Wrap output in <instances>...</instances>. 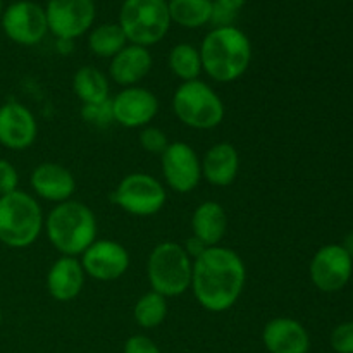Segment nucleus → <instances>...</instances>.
Here are the masks:
<instances>
[{"mask_svg": "<svg viewBox=\"0 0 353 353\" xmlns=\"http://www.w3.org/2000/svg\"><path fill=\"white\" fill-rule=\"evenodd\" d=\"M121 30L126 40L140 47L159 43L168 34L171 16L165 0H124L119 10Z\"/></svg>", "mask_w": 353, "mask_h": 353, "instance_id": "obj_7", "label": "nucleus"}, {"mask_svg": "<svg viewBox=\"0 0 353 353\" xmlns=\"http://www.w3.org/2000/svg\"><path fill=\"white\" fill-rule=\"evenodd\" d=\"M45 217L37 199L16 192L0 196V243L9 248H28L38 240Z\"/></svg>", "mask_w": 353, "mask_h": 353, "instance_id": "obj_4", "label": "nucleus"}, {"mask_svg": "<svg viewBox=\"0 0 353 353\" xmlns=\"http://www.w3.org/2000/svg\"><path fill=\"white\" fill-rule=\"evenodd\" d=\"M205 245L202 243V241L200 240H196L195 236H192L190 238L188 241H186V245H185V250H186V254L190 255V257H192V261H195L196 257H199L200 254H202L203 250H205Z\"/></svg>", "mask_w": 353, "mask_h": 353, "instance_id": "obj_32", "label": "nucleus"}, {"mask_svg": "<svg viewBox=\"0 0 353 353\" xmlns=\"http://www.w3.org/2000/svg\"><path fill=\"white\" fill-rule=\"evenodd\" d=\"M133 317L143 330H154L161 326L168 317V299L155 292H147L134 303Z\"/></svg>", "mask_w": 353, "mask_h": 353, "instance_id": "obj_26", "label": "nucleus"}, {"mask_svg": "<svg viewBox=\"0 0 353 353\" xmlns=\"http://www.w3.org/2000/svg\"><path fill=\"white\" fill-rule=\"evenodd\" d=\"M172 110L185 126L200 131L214 130L226 116L221 97L202 79L185 81L176 88Z\"/></svg>", "mask_w": 353, "mask_h": 353, "instance_id": "obj_6", "label": "nucleus"}, {"mask_svg": "<svg viewBox=\"0 0 353 353\" xmlns=\"http://www.w3.org/2000/svg\"><path fill=\"white\" fill-rule=\"evenodd\" d=\"M168 7L171 23L190 30L210 23L212 16V0H169Z\"/></svg>", "mask_w": 353, "mask_h": 353, "instance_id": "obj_23", "label": "nucleus"}, {"mask_svg": "<svg viewBox=\"0 0 353 353\" xmlns=\"http://www.w3.org/2000/svg\"><path fill=\"white\" fill-rule=\"evenodd\" d=\"M85 271L78 257L62 255L52 264L47 274V292L57 302H71L81 293Z\"/></svg>", "mask_w": 353, "mask_h": 353, "instance_id": "obj_18", "label": "nucleus"}, {"mask_svg": "<svg viewBox=\"0 0 353 353\" xmlns=\"http://www.w3.org/2000/svg\"><path fill=\"white\" fill-rule=\"evenodd\" d=\"M93 0H48L45 7L48 31L57 40H74L92 28L95 21Z\"/></svg>", "mask_w": 353, "mask_h": 353, "instance_id": "obj_10", "label": "nucleus"}, {"mask_svg": "<svg viewBox=\"0 0 353 353\" xmlns=\"http://www.w3.org/2000/svg\"><path fill=\"white\" fill-rule=\"evenodd\" d=\"M112 102L114 123L137 130L148 126L159 112V99L154 92L143 86H128L117 93Z\"/></svg>", "mask_w": 353, "mask_h": 353, "instance_id": "obj_14", "label": "nucleus"}, {"mask_svg": "<svg viewBox=\"0 0 353 353\" xmlns=\"http://www.w3.org/2000/svg\"><path fill=\"white\" fill-rule=\"evenodd\" d=\"M124 353H161V348L157 347L152 338L145 334H134L130 336L124 343Z\"/></svg>", "mask_w": 353, "mask_h": 353, "instance_id": "obj_31", "label": "nucleus"}, {"mask_svg": "<svg viewBox=\"0 0 353 353\" xmlns=\"http://www.w3.org/2000/svg\"><path fill=\"white\" fill-rule=\"evenodd\" d=\"M72 92L83 105L109 100L110 86L107 76L93 65H83L72 76Z\"/></svg>", "mask_w": 353, "mask_h": 353, "instance_id": "obj_22", "label": "nucleus"}, {"mask_svg": "<svg viewBox=\"0 0 353 353\" xmlns=\"http://www.w3.org/2000/svg\"><path fill=\"white\" fill-rule=\"evenodd\" d=\"M169 69L176 78L185 81H193L199 79L202 69V57H200V50L190 43H178L176 47L171 48L168 59Z\"/></svg>", "mask_w": 353, "mask_h": 353, "instance_id": "obj_25", "label": "nucleus"}, {"mask_svg": "<svg viewBox=\"0 0 353 353\" xmlns=\"http://www.w3.org/2000/svg\"><path fill=\"white\" fill-rule=\"evenodd\" d=\"M19 185V172L7 159H0V196L16 192Z\"/></svg>", "mask_w": 353, "mask_h": 353, "instance_id": "obj_30", "label": "nucleus"}, {"mask_svg": "<svg viewBox=\"0 0 353 353\" xmlns=\"http://www.w3.org/2000/svg\"><path fill=\"white\" fill-rule=\"evenodd\" d=\"M238 171H240V154L236 147L228 141L212 145L203 155L202 178H205V181L212 186L224 188L233 185Z\"/></svg>", "mask_w": 353, "mask_h": 353, "instance_id": "obj_20", "label": "nucleus"}, {"mask_svg": "<svg viewBox=\"0 0 353 353\" xmlns=\"http://www.w3.org/2000/svg\"><path fill=\"white\" fill-rule=\"evenodd\" d=\"M0 23L7 38L23 47L40 43L48 31L45 9L31 0L10 3L2 12Z\"/></svg>", "mask_w": 353, "mask_h": 353, "instance_id": "obj_9", "label": "nucleus"}, {"mask_svg": "<svg viewBox=\"0 0 353 353\" xmlns=\"http://www.w3.org/2000/svg\"><path fill=\"white\" fill-rule=\"evenodd\" d=\"M81 117L88 124L95 128H107L114 123V114H112V102L105 100L100 103H88L83 105Z\"/></svg>", "mask_w": 353, "mask_h": 353, "instance_id": "obj_27", "label": "nucleus"}, {"mask_svg": "<svg viewBox=\"0 0 353 353\" xmlns=\"http://www.w3.org/2000/svg\"><path fill=\"white\" fill-rule=\"evenodd\" d=\"M38 137V123L33 112L19 102L0 105V145L9 150H26Z\"/></svg>", "mask_w": 353, "mask_h": 353, "instance_id": "obj_15", "label": "nucleus"}, {"mask_svg": "<svg viewBox=\"0 0 353 353\" xmlns=\"http://www.w3.org/2000/svg\"><path fill=\"white\" fill-rule=\"evenodd\" d=\"M193 261L185 247L176 241L155 245L147 261V278L152 292L172 299L186 293L192 286Z\"/></svg>", "mask_w": 353, "mask_h": 353, "instance_id": "obj_5", "label": "nucleus"}, {"mask_svg": "<svg viewBox=\"0 0 353 353\" xmlns=\"http://www.w3.org/2000/svg\"><path fill=\"white\" fill-rule=\"evenodd\" d=\"M262 341L269 353H309L310 334L302 323L292 317H274L262 331Z\"/></svg>", "mask_w": 353, "mask_h": 353, "instance_id": "obj_17", "label": "nucleus"}, {"mask_svg": "<svg viewBox=\"0 0 353 353\" xmlns=\"http://www.w3.org/2000/svg\"><path fill=\"white\" fill-rule=\"evenodd\" d=\"M112 200L131 216L148 217L164 209L168 193L162 183L152 174L131 172L121 179Z\"/></svg>", "mask_w": 353, "mask_h": 353, "instance_id": "obj_8", "label": "nucleus"}, {"mask_svg": "<svg viewBox=\"0 0 353 353\" xmlns=\"http://www.w3.org/2000/svg\"><path fill=\"white\" fill-rule=\"evenodd\" d=\"M30 185L40 199L54 203L68 202L76 192L74 174L57 162L38 164L30 176Z\"/></svg>", "mask_w": 353, "mask_h": 353, "instance_id": "obj_16", "label": "nucleus"}, {"mask_svg": "<svg viewBox=\"0 0 353 353\" xmlns=\"http://www.w3.org/2000/svg\"><path fill=\"white\" fill-rule=\"evenodd\" d=\"M330 343L336 353H353V321L334 327Z\"/></svg>", "mask_w": 353, "mask_h": 353, "instance_id": "obj_29", "label": "nucleus"}, {"mask_svg": "<svg viewBox=\"0 0 353 353\" xmlns=\"http://www.w3.org/2000/svg\"><path fill=\"white\" fill-rule=\"evenodd\" d=\"M0 324H2V309H0Z\"/></svg>", "mask_w": 353, "mask_h": 353, "instance_id": "obj_36", "label": "nucleus"}, {"mask_svg": "<svg viewBox=\"0 0 353 353\" xmlns=\"http://www.w3.org/2000/svg\"><path fill=\"white\" fill-rule=\"evenodd\" d=\"M245 283V262L231 248L209 247L193 261L190 288L199 305L209 312L230 310L240 300Z\"/></svg>", "mask_w": 353, "mask_h": 353, "instance_id": "obj_1", "label": "nucleus"}, {"mask_svg": "<svg viewBox=\"0 0 353 353\" xmlns=\"http://www.w3.org/2000/svg\"><path fill=\"white\" fill-rule=\"evenodd\" d=\"M162 159V174L176 193H190L202 181V161L185 141L169 143Z\"/></svg>", "mask_w": 353, "mask_h": 353, "instance_id": "obj_12", "label": "nucleus"}, {"mask_svg": "<svg viewBox=\"0 0 353 353\" xmlns=\"http://www.w3.org/2000/svg\"><path fill=\"white\" fill-rule=\"evenodd\" d=\"M128 45L126 34L119 24L107 23L93 28L88 37V48L102 59H112Z\"/></svg>", "mask_w": 353, "mask_h": 353, "instance_id": "obj_24", "label": "nucleus"}, {"mask_svg": "<svg viewBox=\"0 0 353 353\" xmlns=\"http://www.w3.org/2000/svg\"><path fill=\"white\" fill-rule=\"evenodd\" d=\"M140 145L145 152L154 155H162L169 147L168 134L154 126H145L140 133Z\"/></svg>", "mask_w": 353, "mask_h": 353, "instance_id": "obj_28", "label": "nucleus"}, {"mask_svg": "<svg viewBox=\"0 0 353 353\" xmlns=\"http://www.w3.org/2000/svg\"><path fill=\"white\" fill-rule=\"evenodd\" d=\"M43 228L52 247L68 257H79L97 240L95 214L76 200L57 203L48 212Z\"/></svg>", "mask_w": 353, "mask_h": 353, "instance_id": "obj_3", "label": "nucleus"}, {"mask_svg": "<svg viewBox=\"0 0 353 353\" xmlns=\"http://www.w3.org/2000/svg\"><path fill=\"white\" fill-rule=\"evenodd\" d=\"M353 272V257L343 245H324L312 257L309 274L319 292L334 293L348 285Z\"/></svg>", "mask_w": 353, "mask_h": 353, "instance_id": "obj_11", "label": "nucleus"}, {"mask_svg": "<svg viewBox=\"0 0 353 353\" xmlns=\"http://www.w3.org/2000/svg\"><path fill=\"white\" fill-rule=\"evenodd\" d=\"M192 231L193 236L207 248L217 247L228 231V214L224 207L214 200L200 203L192 216Z\"/></svg>", "mask_w": 353, "mask_h": 353, "instance_id": "obj_21", "label": "nucleus"}, {"mask_svg": "<svg viewBox=\"0 0 353 353\" xmlns=\"http://www.w3.org/2000/svg\"><path fill=\"white\" fill-rule=\"evenodd\" d=\"M2 12H3V7H2V0H0V17H2Z\"/></svg>", "mask_w": 353, "mask_h": 353, "instance_id": "obj_35", "label": "nucleus"}, {"mask_svg": "<svg viewBox=\"0 0 353 353\" xmlns=\"http://www.w3.org/2000/svg\"><path fill=\"white\" fill-rule=\"evenodd\" d=\"M202 69L217 83H233L247 72L252 62V43L236 26L214 28L200 47Z\"/></svg>", "mask_w": 353, "mask_h": 353, "instance_id": "obj_2", "label": "nucleus"}, {"mask_svg": "<svg viewBox=\"0 0 353 353\" xmlns=\"http://www.w3.org/2000/svg\"><path fill=\"white\" fill-rule=\"evenodd\" d=\"M152 64L154 61L147 47L130 43L110 59V79L124 88L138 86V83L143 81L152 71Z\"/></svg>", "mask_w": 353, "mask_h": 353, "instance_id": "obj_19", "label": "nucleus"}, {"mask_svg": "<svg viewBox=\"0 0 353 353\" xmlns=\"http://www.w3.org/2000/svg\"><path fill=\"white\" fill-rule=\"evenodd\" d=\"M341 245H343L345 250H347L348 254H350L352 257H353V231H350V233H348L347 236H345V241Z\"/></svg>", "mask_w": 353, "mask_h": 353, "instance_id": "obj_34", "label": "nucleus"}, {"mask_svg": "<svg viewBox=\"0 0 353 353\" xmlns=\"http://www.w3.org/2000/svg\"><path fill=\"white\" fill-rule=\"evenodd\" d=\"M214 2L219 3L221 7H224V9L231 10V12L238 14L240 12L241 7L245 6V2H247V0H214Z\"/></svg>", "mask_w": 353, "mask_h": 353, "instance_id": "obj_33", "label": "nucleus"}, {"mask_svg": "<svg viewBox=\"0 0 353 353\" xmlns=\"http://www.w3.org/2000/svg\"><path fill=\"white\" fill-rule=\"evenodd\" d=\"M81 265L86 276L97 281H116L130 268V254L114 240H95L81 255Z\"/></svg>", "mask_w": 353, "mask_h": 353, "instance_id": "obj_13", "label": "nucleus"}]
</instances>
